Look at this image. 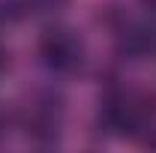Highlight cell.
I'll return each mask as SVG.
<instances>
[{
    "instance_id": "6da1fadb",
    "label": "cell",
    "mask_w": 156,
    "mask_h": 153,
    "mask_svg": "<svg viewBox=\"0 0 156 153\" xmlns=\"http://www.w3.org/2000/svg\"><path fill=\"white\" fill-rule=\"evenodd\" d=\"M102 126L117 138H138L156 123V99L138 87H114L99 105Z\"/></svg>"
},
{
    "instance_id": "7a4b0ae2",
    "label": "cell",
    "mask_w": 156,
    "mask_h": 153,
    "mask_svg": "<svg viewBox=\"0 0 156 153\" xmlns=\"http://www.w3.org/2000/svg\"><path fill=\"white\" fill-rule=\"evenodd\" d=\"M63 123H66V102L51 87L36 90L30 96V102L21 108V129L39 147L57 144L63 135Z\"/></svg>"
},
{
    "instance_id": "3957f363",
    "label": "cell",
    "mask_w": 156,
    "mask_h": 153,
    "mask_svg": "<svg viewBox=\"0 0 156 153\" xmlns=\"http://www.w3.org/2000/svg\"><path fill=\"white\" fill-rule=\"evenodd\" d=\"M39 63L57 78L78 75L87 63V45L72 27L66 24H54L39 36Z\"/></svg>"
},
{
    "instance_id": "277c9868",
    "label": "cell",
    "mask_w": 156,
    "mask_h": 153,
    "mask_svg": "<svg viewBox=\"0 0 156 153\" xmlns=\"http://www.w3.org/2000/svg\"><path fill=\"white\" fill-rule=\"evenodd\" d=\"M114 42L123 60H147L156 54V24L144 18H123L114 27Z\"/></svg>"
},
{
    "instance_id": "5b68a950",
    "label": "cell",
    "mask_w": 156,
    "mask_h": 153,
    "mask_svg": "<svg viewBox=\"0 0 156 153\" xmlns=\"http://www.w3.org/2000/svg\"><path fill=\"white\" fill-rule=\"evenodd\" d=\"M30 9H27V3L24 0H0V24H15L27 15Z\"/></svg>"
},
{
    "instance_id": "8992f818",
    "label": "cell",
    "mask_w": 156,
    "mask_h": 153,
    "mask_svg": "<svg viewBox=\"0 0 156 153\" xmlns=\"http://www.w3.org/2000/svg\"><path fill=\"white\" fill-rule=\"evenodd\" d=\"M30 12H39V15H57L60 9H66L69 0H24Z\"/></svg>"
},
{
    "instance_id": "52a82bcc",
    "label": "cell",
    "mask_w": 156,
    "mask_h": 153,
    "mask_svg": "<svg viewBox=\"0 0 156 153\" xmlns=\"http://www.w3.org/2000/svg\"><path fill=\"white\" fill-rule=\"evenodd\" d=\"M141 6H144L147 12H153V15H156V0H141Z\"/></svg>"
},
{
    "instance_id": "ba28073f",
    "label": "cell",
    "mask_w": 156,
    "mask_h": 153,
    "mask_svg": "<svg viewBox=\"0 0 156 153\" xmlns=\"http://www.w3.org/2000/svg\"><path fill=\"white\" fill-rule=\"evenodd\" d=\"M3 69H6V48L0 45V72H3Z\"/></svg>"
},
{
    "instance_id": "9c48e42d",
    "label": "cell",
    "mask_w": 156,
    "mask_h": 153,
    "mask_svg": "<svg viewBox=\"0 0 156 153\" xmlns=\"http://www.w3.org/2000/svg\"><path fill=\"white\" fill-rule=\"evenodd\" d=\"M0 135H3V120H0Z\"/></svg>"
}]
</instances>
